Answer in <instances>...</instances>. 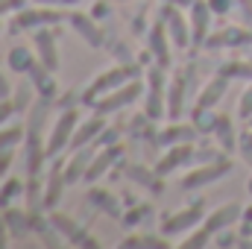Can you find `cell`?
Returning a JSON list of instances; mask_svg holds the SVG:
<instances>
[{
  "mask_svg": "<svg viewBox=\"0 0 252 249\" xmlns=\"http://www.w3.org/2000/svg\"><path fill=\"white\" fill-rule=\"evenodd\" d=\"M238 220H244V208H241V205H235V202H229V205H220L217 211H211V214L202 220V226H205L211 235H217V232H223V229L235 226Z\"/></svg>",
  "mask_w": 252,
  "mask_h": 249,
  "instance_id": "12",
  "label": "cell"
},
{
  "mask_svg": "<svg viewBox=\"0 0 252 249\" xmlns=\"http://www.w3.org/2000/svg\"><path fill=\"white\" fill-rule=\"evenodd\" d=\"M205 220L202 214V205H190V208H182L176 211L173 217H167L161 223V235H182V232H193L199 223Z\"/></svg>",
  "mask_w": 252,
  "mask_h": 249,
  "instance_id": "7",
  "label": "cell"
},
{
  "mask_svg": "<svg viewBox=\"0 0 252 249\" xmlns=\"http://www.w3.org/2000/svg\"><path fill=\"white\" fill-rule=\"evenodd\" d=\"M196 126H182V124H173L170 129H164L161 135H158V144H164V147H173V144H190V141H196Z\"/></svg>",
  "mask_w": 252,
  "mask_h": 249,
  "instance_id": "22",
  "label": "cell"
},
{
  "mask_svg": "<svg viewBox=\"0 0 252 249\" xmlns=\"http://www.w3.org/2000/svg\"><path fill=\"white\" fill-rule=\"evenodd\" d=\"M229 170H232L229 158H217V161H211V164H199L196 170H190L188 176L182 179V187H185V190H196V187H202V185H211V182H217L220 176H226Z\"/></svg>",
  "mask_w": 252,
  "mask_h": 249,
  "instance_id": "5",
  "label": "cell"
},
{
  "mask_svg": "<svg viewBox=\"0 0 252 249\" xmlns=\"http://www.w3.org/2000/svg\"><path fill=\"white\" fill-rule=\"evenodd\" d=\"M211 21V6H208V0H193L190 3V41L199 47V44H205L208 41V24Z\"/></svg>",
  "mask_w": 252,
  "mask_h": 249,
  "instance_id": "9",
  "label": "cell"
},
{
  "mask_svg": "<svg viewBox=\"0 0 252 249\" xmlns=\"http://www.w3.org/2000/svg\"><path fill=\"white\" fill-rule=\"evenodd\" d=\"M161 18L167 21V32L173 38V47H188L190 41V24H185V18L179 15V9L173 3H164V12Z\"/></svg>",
  "mask_w": 252,
  "mask_h": 249,
  "instance_id": "15",
  "label": "cell"
},
{
  "mask_svg": "<svg viewBox=\"0 0 252 249\" xmlns=\"http://www.w3.org/2000/svg\"><path fill=\"white\" fill-rule=\"evenodd\" d=\"M62 18L64 15L59 9H44V6H41V9H38V6H35V9H27V6H24V9L15 15V27H18V30H38V27H44V24H59Z\"/></svg>",
  "mask_w": 252,
  "mask_h": 249,
  "instance_id": "8",
  "label": "cell"
},
{
  "mask_svg": "<svg viewBox=\"0 0 252 249\" xmlns=\"http://www.w3.org/2000/svg\"><path fill=\"white\" fill-rule=\"evenodd\" d=\"M64 185H67V179H64V161L50 164V170H47V182H44V199H47V208H56V205H59Z\"/></svg>",
  "mask_w": 252,
  "mask_h": 249,
  "instance_id": "17",
  "label": "cell"
},
{
  "mask_svg": "<svg viewBox=\"0 0 252 249\" xmlns=\"http://www.w3.org/2000/svg\"><path fill=\"white\" fill-rule=\"evenodd\" d=\"M220 73L223 76H250L252 79V64H244V62H232V64H226V67H220Z\"/></svg>",
  "mask_w": 252,
  "mask_h": 249,
  "instance_id": "36",
  "label": "cell"
},
{
  "mask_svg": "<svg viewBox=\"0 0 252 249\" xmlns=\"http://www.w3.org/2000/svg\"><path fill=\"white\" fill-rule=\"evenodd\" d=\"M121 247H129V249H135V247H141V249H164L167 244L158 241V238H141V235H138V238H126Z\"/></svg>",
  "mask_w": 252,
  "mask_h": 249,
  "instance_id": "34",
  "label": "cell"
},
{
  "mask_svg": "<svg viewBox=\"0 0 252 249\" xmlns=\"http://www.w3.org/2000/svg\"><path fill=\"white\" fill-rule=\"evenodd\" d=\"M41 6H70V3H76V0H38Z\"/></svg>",
  "mask_w": 252,
  "mask_h": 249,
  "instance_id": "48",
  "label": "cell"
},
{
  "mask_svg": "<svg viewBox=\"0 0 252 249\" xmlns=\"http://www.w3.org/2000/svg\"><path fill=\"white\" fill-rule=\"evenodd\" d=\"M76 126H79V112L76 109H64L62 115L56 118V124H53L50 135H47V156L50 158L70 147V138H73Z\"/></svg>",
  "mask_w": 252,
  "mask_h": 249,
  "instance_id": "2",
  "label": "cell"
},
{
  "mask_svg": "<svg viewBox=\"0 0 252 249\" xmlns=\"http://www.w3.org/2000/svg\"><path fill=\"white\" fill-rule=\"evenodd\" d=\"M208 6H211V12H217V15H226L229 12V0H208Z\"/></svg>",
  "mask_w": 252,
  "mask_h": 249,
  "instance_id": "44",
  "label": "cell"
},
{
  "mask_svg": "<svg viewBox=\"0 0 252 249\" xmlns=\"http://www.w3.org/2000/svg\"><path fill=\"white\" fill-rule=\"evenodd\" d=\"M9 164H12V147L9 150H0V176L9 173Z\"/></svg>",
  "mask_w": 252,
  "mask_h": 249,
  "instance_id": "42",
  "label": "cell"
},
{
  "mask_svg": "<svg viewBox=\"0 0 252 249\" xmlns=\"http://www.w3.org/2000/svg\"><path fill=\"white\" fill-rule=\"evenodd\" d=\"M244 223H252V205L250 208H244Z\"/></svg>",
  "mask_w": 252,
  "mask_h": 249,
  "instance_id": "50",
  "label": "cell"
},
{
  "mask_svg": "<svg viewBox=\"0 0 252 249\" xmlns=\"http://www.w3.org/2000/svg\"><path fill=\"white\" fill-rule=\"evenodd\" d=\"M121 173H124L126 179L138 182V185H147V187H153V190H161V182L156 179L158 173H150V170H147V167H141V164H129V161H121Z\"/></svg>",
  "mask_w": 252,
  "mask_h": 249,
  "instance_id": "24",
  "label": "cell"
},
{
  "mask_svg": "<svg viewBox=\"0 0 252 249\" xmlns=\"http://www.w3.org/2000/svg\"><path fill=\"white\" fill-rule=\"evenodd\" d=\"M6 223H9V232H12V235H27V229H30V211H27V208H24V211L9 208V211H6Z\"/></svg>",
  "mask_w": 252,
  "mask_h": 249,
  "instance_id": "28",
  "label": "cell"
},
{
  "mask_svg": "<svg viewBox=\"0 0 252 249\" xmlns=\"http://www.w3.org/2000/svg\"><path fill=\"white\" fill-rule=\"evenodd\" d=\"M24 138V126H0V150L15 147Z\"/></svg>",
  "mask_w": 252,
  "mask_h": 249,
  "instance_id": "30",
  "label": "cell"
},
{
  "mask_svg": "<svg viewBox=\"0 0 252 249\" xmlns=\"http://www.w3.org/2000/svg\"><path fill=\"white\" fill-rule=\"evenodd\" d=\"M27 73H30V79H32L35 91H38L44 100H53V94H56V85H53V70H50V67H44V64L35 59V62L30 64V70H27Z\"/></svg>",
  "mask_w": 252,
  "mask_h": 249,
  "instance_id": "20",
  "label": "cell"
},
{
  "mask_svg": "<svg viewBox=\"0 0 252 249\" xmlns=\"http://www.w3.org/2000/svg\"><path fill=\"white\" fill-rule=\"evenodd\" d=\"M193 158H196V150H193L190 144H173V150H167V153L161 156V161L156 164V173H158V176H167V173H173L176 167L190 164Z\"/></svg>",
  "mask_w": 252,
  "mask_h": 249,
  "instance_id": "13",
  "label": "cell"
},
{
  "mask_svg": "<svg viewBox=\"0 0 252 249\" xmlns=\"http://www.w3.org/2000/svg\"><path fill=\"white\" fill-rule=\"evenodd\" d=\"M32 62H35V59H32V50H30V47H12V50H9V70L27 73Z\"/></svg>",
  "mask_w": 252,
  "mask_h": 249,
  "instance_id": "27",
  "label": "cell"
},
{
  "mask_svg": "<svg viewBox=\"0 0 252 249\" xmlns=\"http://www.w3.org/2000/svg\"><path fill=\"white\" fill-rule=\"evenodd\" d=\"M241 241L235 238V235H223V238H217V247H238Z\"/></svg>",
  "mask_w": 252,
  "mask_h": 249,
  "instance_id": "45",
  "label": "cell"
},
{
  "mask_svg": "<svg viewBox=\"0 0 252 249\" xmlns=\"http://www.w3.org/2000/svg\"><path fill=\"white\" fill-rule=\"evenodd\" d=\"M27 211H30V217H35V214H44V211H47L44 185L38 182V176H30V182H27Z\"/></svg>",
  "mask_w": 252,
  "mask_h": 249,
  "instance_id": "21",
  "label": "cell"
},
{
  "mask_svg": "<svg viewBox=\"0 0 252 249\" xmlns=\"http://www.w3.org/2000/svg\"><path fill=\"white\" fill-rule=\"evenodd\" d=\"M182 106H185V82L182 79H173L170 88H167V118L170 121H179Z\"/></svg>",
  "mask_w": 252,
  "mask_h": 249,
  "instance_id": "25",
  "label": "cell"
},
{
  "mask_svg": "<svg viewBox=\"0 0 252 249\" xmlns=\"http://www.w3.org/2000/svg\"><path fill=\"white\" fill-rule=\"evenodd\" d=\"M67 21H70V27H73V30H76V32H79V35H82V38H85V41H88L94 50H100V47H103V30L94 24V18L73 12Z\"/></svg>",
  "mask_w": 252,
  "mask_h": 249,
  "instance_id": "19",
  "label": "cell"
},
{
  "mask_svg": "<svg viewBox=\"0 0 252 249\" xmlns=\"http://www.w3.org/2000/svg\"><path fill=\"white\" fill-rule=\"evenodd\" d=\"M50 223L56 226V232H59V235H67V238H73V235L79 232V229H76V223H73L70 217L59 214V211H53V214H50Z\"/></svg>",
  "mask_w": 252,
  "mask_h": 249,
  "instance_id": "31",
  "label": "cell"
},
{
  "mask_svg": "<svg viewBox=\"0 0 252 249\" xmlns=\"http://www.w3.org/2000/svg\"><path fill=\"white\" fill-rule=\"evenodd\" d=\"M24 6H27V0H0V18L9 12H21Z\"/></svg>",
  "mask_w": 252,
  "mask_h": 249,
  "instance_id": "39",
  "label": "cell"
},
{
  "mask_svg": "<svg viewBox=\"0 0 252 249\" xmlns=\"http://www.w3.org/2000/svg\"><path fill=\"white\" fill-rule=\"evenodd\" d=\"M47 158H50L47 156V141H41L38 129H30V138H27V173L38 176Z\"/></svg>",
  "mask_w": 252,
  "mask_h": 249,
  "instance_id": "14",
  "label": "cell"
},
{
  "mask_svg": "<svg viewBox=\"0 0 252 249\" xmlns=\"http://www.w3.org/2000/svg\"><path fill=\"white\" fill-rule=\"evenodd\" d=\"M247 187H250V193H252V176H250V185H247Z\"/></svg>",
  "mask_w": 252,
  "mask_h": 249,
  "instance_id": "51",
  "label": "cell"
},
{
  "mask_svg": "<svg viewBox=\"0 0 252 249\" xmlns=\"http://www.w3.org/2000/svg\"><path fill=\"white\" fill-rule=\"evenodd\" d=\"M208 244H211V232L202 226V229H196L190 238L182 241V249H199V247H208Z\"/></svg>",
  "mask_w": 252,
  "mask_h": 249,
  "instance_id": "32",
  "label": "cell"
},
{
  "mask_svg": "<svg viewBox=\"0 0 252 249\" xmlns=\"http://www.w3.org/2000/svg\"><path fill=\"white\" fill-rule=\"evenodd\" d=\"M121 156H124V147L121 144H109L100 153H94V158H91V164L85 170V182H97L115 161H121Z\"/></svg>",
  "mask_w": 252,
  "mask_h": 249,
  "instance_id": "10",
  "label": "cell"
},
{
  "mask_svg": "<svg viewBox=\"0 0 252 249\" xmlns=\"http://www.w3.org/2000/svg\"><path fill=\"white\" fill-rule=\"evenodd\" d=\"M32 47H35V53H38V62L44 64V67H50V70H56V67H59L56 35H53L50 30H35V35H32Z\"/></svg>",
  "mask_w": 252,
  "mask_h": 249,
  "instance_id": "16",
  "label": "cell"
},
{
  "mask_svg": "<svg viewBox=\"0 0 252 249\" xmlns=\"http://www.w3.org/2000/svg\"><path fill=\"white\" fill-rule=\"evenodd\" d=\"M12 112H15V103H12V100H0V126L9 121Z\"/></svg>",
  "mask_w": 252,
  "mask_h": 249,
  "instance_id": "43",
  "label": "cell"
},
{
  "mask_svg": "<svg viewBox=\"0 0 252 249\" xmlns=\"http://www.w3.org/2000/svg\"><path fill=\"white\" fill-rule=\"evenodd\" d=\"M217 121H220V115H211V109H205V112H193V126H196V132H202V135L214 132Z\"/></svg>",
  "mask_w": 252,
  "mask_h": 249,
  "instance_id": "29",
  "label": "cell"
},
{
  "mask_svg": "<svg viewBox=\"0 0 252 249\" xmlns=\"http://www.w3.org/2000/svg\"><path fill=\"white\" fill-rule=\"evenodd\" d=\"M247 41H252V32H244V30H238V27H229V30L211 35L205 44H208L211 50H217V47H232V44H247Z\"/></svg>",
  "mask_w": 252,
  "mask_h": 249,
  "instance_id": "23",
  "label": "cell"
},
{
  "mask_svg": "<svg viewBox=\"0 0 252 249\" xmlns=\"http://www.w3.org/2000/svg\"><path fill=\"white\" fill-rule=\"evenodd\" d=\"M135 76H138V67H135V64H118V67H109L106 73H100V76L85 88L82 103L94 106L103 94H109V91H115V88L126 85V82H129V79H135Z\"/></svg>",
  "mask_w": 252,
  "mask_h": 249,
  "instance_id": "1",
  "label": "cell"
},
{
  "mask_svg": "<svg viewBox=\"0 0 252 249\" xmlns=\"http://www.w3.org/2000/svg\"><path fill=\"white\" fill-rule=\"evenodd\" d=\"M88 199L97 205V208H103L109 217H121V205H118V199L112 196V193H106V190H100V187H91V193H88Z\"/></svg>",
  "mask_w": 252,
  "mask_h": 249,
  "instance_id": "26",
  "label": "cell"
},
{
  "mask_svg": "<svg viewBox=\"0 0 252 249\" xmlns=\"http://www.w3.org/2000/svg\"><path fill=\"white\" fill-rule=\"evenodd\" d=\"M15 94H18V97H15V109H24V106L30 103V88H27V85H21Z\"/></svg>",
  "mask_w": 252,
  "mask_h": 249,
  "instance_id": "41",
  "label": "cell"
},
{
  "mask_svg": "<svg viewBox=\"0 0 252 249\" xmlns=\"http://www.w3.org/2000/svg\"><path fill=\"white\" fill-rule=\"evenodd\" d=\"M141 91H144V85L138 82V79H129L126 85H121V88H115V91H109V94H103L97 103H94V112L97 115H115V112H121L124 106H129V103H135L138 97H141Z\"/></svg>",
  "mask_w": 252,
  "mask_h": 249,
  "instance_id": "3",
  "label": "cell"
},
{
  "mask_svg": "<svg viewBox=\"0 0 252 249\" xmlns=\"http://www.w3.org/2000/svg\"><path fill=\"white\" fill-rule=\"evenodd\" d=\"M144 217H147V208L141 205V208H135L132 214H126V217H124V223H126V226H135V223H141Z\"/></svg>",
  "mask_w": 252,
  "mask_h": 249,
  "instance_id": "40",
  "label": "cell"
},
{
  "mask_svg": "<svg viewBox=\"0 0 252 249\" xmlns=\"http://www.w3.org/2000/svg\"><path fill=\"white\" fill-rule=\"evenodd\" d=\"M238 115H241L244 121L252 118V85L244 91V97H241V103H238Z\"/></svg>",
  "mask_w": 252,
  "mask_h": 249,
  "instance_id": "37",
  "label": "cell"
},
{
  "mask_svg": "<svg viewBox=\"0 0 252 249\" xmlns=\"http://www.w3.org/2000/svg\"><path fill=\"white\" fill-rule=\"evenodd\" d=\"M118 138H121V129H109V126H106V129L97 135L94 144H97V147H109V144H118Z\"/></svg>",
  "mask_w": 252,
  "mask_h": 249,
  "instance_id": "38",
  "label": "cell"
},
{
  "mask_svg": "<svg viewBox=\"0 0 252 249\" xmlns=\"http://www.w3.org/2000/svg\"><path fill=\"white\" fill-rule=\"evenodd\" d=\"M18 193H21V182H18V179L3 182V187H0V208H6V205H9Z\"/></svg>",
  "mask_w": 252,
  "mask_h": 249,
  "instance_id": "35",
  "label": "cell"
},
{
  "mask_svg": "<svg viewBox=\"0 0 252 249\" xmlns=\"http://www.w3.org/2000/svg\"><path fill=\"white\" fill-rule=\"evenodd\" d=\"M164 3H173V6H190L193 0H164Z\"/></svg>",
  "mask_w": 252,
  "mask_h": 249,
  "instance_id": "49",
  "label": "cell"
},
{
  "mask_svg": "<svg viewBox=\"0 0 252 249\" xmlns=\"http://www.w3.org/2000/svg\"><path fill=\"white\" fill-rule=\"evenodd\" d=\"M94 147H97V144H88V147L70 150V158L64 161V179H67V185L85 179V170H88V164H91V158H94V153H97Z\"/></svg>",
  "mask_w": 252,
  "mask_h": 249,
  "instance_id": "11",
  "label": "cell"
},
{
  "mask_svg": "<svg viewBox=\"0 0 252 249\" xmlns=\"http://www.w3.org/2000/svg\"><path fill=\"white\" fill-rule=\"evenodd\" d=\"M226 88H229V76H223V73H217L205 88H202V94L196 97V106H193V112H205V109H214L217 103H220V97L226 94Z\"/></svg>",
  "mask_w": 252,
  "mask_h": 249,
  "instance_id": "18",
  "label": "cell"
},
{
  "mask_svg": "<svg viewBox=\"0 0 252 249\" xmlns=\"http://www.w3.org/2000/svg\"><path fill=\"white\" fill-rule=\"evenodd\" d=\"M214 135L223 141L226 150H232V141H235V138H232V121H229L226 115H220V121H217V126H214Z\"/></svg>",
  "mask_w": 252,
  "mask_h": 249,
  "instance_id": "33",
  "label": "cell"
},
{
  "mask_svg": "<svg viewBox=\"0 0 252 249\" xmlns=\"http://www.w3.org/2000/svg\"><path fill=\"white\" fill-rule=\"evenodd\" d=\"M0 100H9V79L0 73Z\"/></svg>",
  "mask_w": 252,
  "mask_h": 249,
  "instance_id": "47",
  "label": "cell"
},
{
  "mask_svg": "<svg viewBox=\"0 0 252 249\" xmlns=\"http://www.w3.org/2000/svg\"><path fill=\"white\" fill-rule=\"evenodd\" d=\"M164 112H167V97H164V67L156 64V67H150V88H147V106H144V115H147L150 121H158Z\"/></svg>",
  "mask_w": 252,
  "mask_h": 249,
  "instance_id": "4",
  "label": "cell"
},
{
  "mask_svg": "<svg viewBox=\"0 0 252 249\" xmlns=\"http://www.w3.org/2000/svg\"><path fill=\"white\" fill-rule=\"evenodd\" d=\"M147 44H150L153 59L167 70V67H170V44H173V38H170V32H167V21H164V18H161V21H156V24L150 27Z\"/></svg>",
  "mask_w": 252,
  "mask_h": 249,
  "instance_id": "6",
  "label": "cell"
},
{
  "mask_svg": "<svg viewBox=\"0 0 252 249\" xmlns=\"http://www.w3.org/2000/svg\"><path fill=\"white\" fill-rule=\"evenodd\" d=\"M6 235H12V232H9V223H6V214H0V247L6 244Z\"/></svg>",
  "mask_w": 252,
  "mask_h": 249,
  "instance_id": "46",
  "label": "cell"
}]
</instances>
